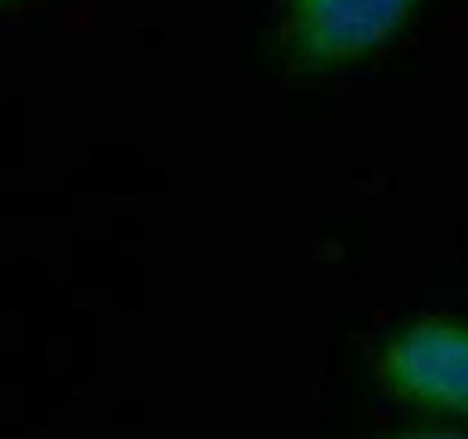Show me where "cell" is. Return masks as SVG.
Returning a JSON list of instances; mask_svg holds the SVG:
<instances>
[{"label": "cell", "instance_id": "cell-1", "mask_svg": "<svg viewBox=\"0 0 468 439\" xmlns=\"http://www.w3.org/2000/svg\"><path fill=\"white\" fill-rule=\"evenodd\" d=\"M389 392L436 411H468V325L418 321L389 338L378 360Z\"/></svg>", "mask_w": 468, "mask_h": 439}, {"label": "cell", "instance_id": "cell-2", "mask_svg": "<svg viewBox=\"0 0 468 439\" xmlns=\"http://www.w3.org/2000/svg\"><path fill=\"white\" fill-rule=\"evenodd\" d=\"M410 7L414 0H289L285 33L310 61H346L393 37Z\"/></svg>", "mask_w": 468, "mask_h": 439}, {"label": "cell", "instance_id": "cell-3", "mask_svg": "<svg viewBox=\"0 0 468 439\" xmlns=\"http://www.w3.org/2000/svg\"><path fill=\"white\" fill-rule=\"evenodd\" d=\"M408 439H468L462 433H418V436H408Z\"/></svg>", "mask_w": 468, "mask_h": 439}]
</instances>
